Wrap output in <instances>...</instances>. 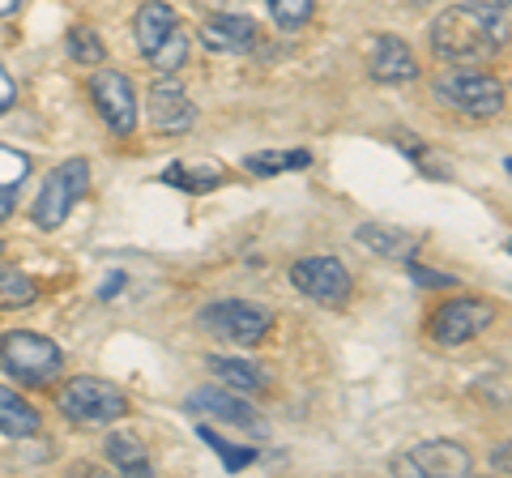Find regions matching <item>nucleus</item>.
<instances>
[{"instance_id":"f257e3e1","label":"nucleus","mask_w":512,"mask_h":478,"mask_svg":"<svg viewBox=\"0 0 512 478\" xmlns=\"http://www.w3.org/2000/svg\"><path fill=\"white\" fill-rule=\"evenodd\" d=\"M508 39V18L495 5H453L431 22V47L448 65H487Z\"/></svg>"},{"instance_id":"f03ea898","label":"nucleus","mask_w":512,"mask_h":478,"mask_svg":"<svg viewBox=\"0 0 512 478\" xmlns=\"http://www.w3.org/2000/svg\"><path fill=\"white\" fill-rule=\"evenodd\" d=\"M0 363L22 380V385H52L60 376V346L52 338H43V333H30V329H13L0 338Z\"/></svg>"},{"instance_id":"7ed1b4c3","label":"nucleus","mask_w":512,"mask_h":478,"mask_svg":"<svg viewBox=\"0 0 512 478\" xmlns=\"http://www.w3.org/2000/svg\"><path fill=\"white\" fill-rule=\"evenodd\" d=\"M60 410H64V419H73L82 427H103V423L124 419L128 402H124V393L116 385H107V380L77 376L60 389Z\"/></svg>"},{"instance_id":"20e7f679","label":"nucleus","mask_w":512,"mask_h":478,"mask_svg":"<svg viewBox=\"0 0 512 478\" xmlns=\"http://www.w3.org/2000/svg\"><path fill=\"white\" fill-rule=\"evenodd\" d=\"M86 188H90V163L86 158H69V163H60L52 171V180L43 184L39 201H35V222L43 231L60 227V222L69 218L73 205L86 197Z\"/></svg>"},{"instance_id":"39448f33","label":"nucleus","mask_w":512,"mask_h":478,"mask_svg":"<svg viewBox=\"0 0 512 478\" xmlns=\"http://www.w3.org/2000/svg\"><path fill=\"white\" fill-rule=\"evenodd\" d=\"M436 94L453 111H461V116H474V120H487V116H495V111L504 107V86L495 82V77H487V73H474V69L448 73L444 82L436 86Z\"/></svg>"},{"instance_id":"423d86ee","label":"nucleus","mask_w":512,"mask_h":478,"mask_svg":"<svg viewBox=\"0 0 512 478\" xmlns=\"http://www.w3.org/2000/svg\"><path fill=\"white\" fill-rule=\"evenodd\" d=\"M487 325H495L491 299H453V304H444L436 316H431V338L440 346H466Z\"/></svg>"},{"instance_id":"0eeeda50","label":"nucleus","mask_w":512,"mask_h":478,"mask_svg":"<svg viewBox=\"0 0 512 478\" xmlns=\"http://www.w3.org/2000/svg\"><path fill=\"white\" fill-rule=\"evenodd\" d=\"M90 94H94V107L99 116L107 120V129L116 137H128L137 129V94H133V82L116 69H99L90 77Z\"/></svg>"},{"instance_id":"6e6552de","label":"nucleus","mask_w":512,"mask_h":478,"mask_svg":"<svg viewBox=\"0 0 512 478\" xmlns=\"http://www.w3.org/2000/svg\"><path fill=\"white\" fill-rule=\"evenodd\" d=\"M291 282L316 304L338 308L350 299V269L338 257H303L291 265Z\"/></svg>"},{"instance_id":"1a4fd4ad","label":"nucleus","mask_w":512,"mask_h":478,"mask_svg":"<svg viewBox=\"0 0 512 478\" xmlns=\"http://www.w3.org/2000/svg\"><path fill=\"white\" fill-rule=\"evenodd\" d=\"M218 338H231L239 346H256L269 333V312L248 304V299H222V304H210L201 316Z\"/></svg>"},{"instance_id":"9d476101","label":"nucleus","mask_w":512,"mask_h":478,"mask_svg":"<svg viewBox=\"0 0 512 478\" xmlns=\"http://www.w3.org/2000/svg\"><path fill=\"white\" fill-rule=\"evenodd\" d=\"M397 474H436V478H461L470 474V453L453 440H427L419 449L393 461Z\"/></svg>"},{"instance_id":"9b49d317","label":"nucleus","mask_w":512,"mask_h":478,"mask_svg":"<svg viewBox=\"0 0 512 478\" xmlns=\"http://www.w3.org/2000/svg\"><path fill=\"white\" fill-rule=\"evenodd\" d=\"M192 120H197V107H192V99L175 82H158L150 90V124H154V133L180 137V133L192 129Z\"/></svg>"},{"instance_id":"f8f14e48","label":"nucleus","mask_w":512,"mask_h":478,"mask_svg":"<svg viewBox=\"0 0 512 478\" xmlns=\"http://www.w3.org/2000/svg\"><path fill=\"white\" fill-rule=\"evenodd\" d=\"M367 65H372L376 82H414V77H419V60H414L410 47L393 35L372 39V60H367Z\"/></svg>"},{"instance_id":"ddd939ff","label":"nucleus","mask_w":512,"mask_h":478,"mask_svg":"<svg viewBox=\"0 0 512 478\" xmlns=\"http://www.w3.org/2000/svg\"><path fill=\"white\" fill-rule=\"evenodd\" d=\"M201 43L210 47V52H222V56L248 52L256 43V22L244 18V13H222V18H210L201 26Z\"/></svg>"},{"instance_id":"4468645a","label":"nucleus","mask_w":512,"mask_h":478,"mask_svg":"<svg viewBox=\"0 0 512 478\" xmlns=\"http://www.w3.org/2000/svg\"><path fill=\"white\" fill-rule=\"evenodd\" d=\"M184 406H188L192 414H214V419L235 423V427H261L248 402H239V397L222 393V389H197V393H188Z\"/></svg>"},{"instance_id":"2eb2a0df","label":"nucleus","mask_w":512,"mask_h":478,"mask_svg":"<svg viewBox=\"0 0 512 478\" xmlns=\"http://www.w3.org/2000/svg\"><path fill=\"white\" fill-rule=\"evenodd\" d=\"M175 26H180V22H175V9L167 5V0H146V5H141L137 9V22H133V35H137V47H141V52H154V47L158 43H163L167 35H171V30Z\"/></svg>"},{"instance_id":"dca6fc26","label":"nucleus","mask_w":512,"mask_h":478,"mask_svg":"<svg viewBox=\"0 0 512 478\" xmlns=\"http://www.w3.org/2000/svg\"><path fill=\"white\" fill-rule=\"evenodd\" d=\"M355 235H359L372 252H380V257H393V261H410V257H414V248H419V235L380 227V222H363Z\"/></svg>"},{"instance_id":"f3484780","label":"nucleus","mask_w":512,"mask_h":478,"mask_svg":"<svg viewBox=\"0 0 512 478\" xmlns=\"http://www.w3.org/2000/svg\"><path fill=\"white\" fill-rule=\"evenodd\" d=\"M0 432L13 436V440H26V436L39 432V410L26 406L22 397L5 385H0Z\"/></svg>"},{"instance_id":"a211bd4d","label":"nucleus","mask_w":512,"mask_h":478,"mask_svg":"<svg viewBox=\"0 0 512 478\" xmlns=\"http://www.w3.org/2000/svg\"><path fill=\"white\" fill-rule=\"evenodd\" d=\"M107 457L111 466H120V474H150V457H146V444L137 436H107Z\"/></svg>"},{"instance_id":"6ab92c4d","label":"nucleus","mask_w":512,"mask_h":478,"mask_svg":"<svg viewBox=\"0 0 512 478\" xmlns=\"http://www.w3.org/2000/svg\"><path fill=\"white\" fill-rule=\"evenodd\" d=\"M312 163L308 150H265V154H248L244 167L252 175H278V171H303Z\"/></svg>"},{"instance_id":"aec40b11","label":"nucleus","mask_w":512,"mask_h":478,"mask_svg":"<svg viewBox=\"0 0 512 478\" xmlns=\"http://www.w3.org/2000/svg\"><path fill=\"white\" fill-rule=\"evenodd\" d=\"M39 299V282L26 278L22 269L0 265V308H30Z\"/></svg>"},{"instance_id":"412c9836","label":"nucleus","mask_w":512,"mask_h":478,"mask_svg":"<svg viewBox=\"0 0 512 478\" xmlns=\"http://www.w3.org/2000/svg\"><path fill=\"white\" fill-rule=\"evenodd\" d=\"M188 52H192V43H188V30H180V26H175L171 35H167V39H163V43H158L154 52H150V60H154V69H158V73H163V77H171V73H180V69L188 65Z\"/></svg>"},{"instance_id":"4be33fe9","label":"nucleus","mask_w":512,"mask_h":478,"mask_svg":"<svg viewBox=\"0 0 512 478\" xmlns=\"http://www.w3.org/2000/svg\"><path fill=\"white\" fill-rule=\"evenodd\" d=\"M64 47H69V56L77 60V65H103L107 60V47L99 39V30H90V26H73Z\"/></svg>"},{"instance_id":"5701e85b","label":"nucleus","mask_w":512,"mask_h":478,"mask_svg":"<svg viewBox=\"0 0 512 478\" xmlns=\"http://www.w3.org/2000/svg\"><path fill=\"white\" fill-rule=\"evenodd\" d=\"M210 368L227 389H265V376L244 359H210Z\"/></svg>"},{"instance_id":"b1692460","label":"nucleus","mask_w":512,"mask_h":478,"mask_svg":"<svg viewBox=\"0 0 512 478\" xmlns=\"http://www.w3.org/2000/svg\"><path fill=\"white\" fill-rule=\"evenodd\" d=\"M163 180L175 184V188H184V193H210L222 175H218V167H184V163H175Z\"/></svg>"},{"instance_id":"393cba45","label":"nucleus","mask_w":512,"mask_h":478,"mask_svg":"<svg viewBox=\"0 0 512 478\" xmlns=\"http://www.w3.org/2000/svg\"><path fill=\"white\" fill-rule=\"evenodd\" d=\"M201 440L222 457V466H227L231 474H239L244 466H252V461H256V449H235V444H227L218 432H210V427H201Z\"/></svg>"},{"instance_id":"a878e982","label":"nucleus","mask_w":512,"mask_h":478,"mask_svg":"<svg viewBox=\"0 0 512 478\" xmlns=\"http://www.w3.org/2000/svg\"><path fill=\"white\" fill-rule=\"evenodd\" d=\"M269 13H274V22L282 30H299L303 22L312 18V9H316V0H265Z\"/></svg>"},{"instance_id":"bb28decb","label":"nucleus","mask_w":512,"mask_h":478,"mask_svg":"<svg viewBox=\"0 0 512 478\" xmlns=\"http://www.w3.org/2000/svg\"><path fill=\"white\" fill-rule=\"evenodd\" d=\"M30 175V158L18 154V150H9V146H0V188H18L22 180Z\"/></svg>"},{"instance_id":"cd10ccee","label":"nucleus","mask_w":512,"mask_h":478,"mask_svg":"<svg viewBox=\"0 0 512 478\" xmlns=\"http://www.w3.org/2000/svg\"><path fill=\"white\" fill-rule=\"evenodd\" d=\"M414 269V282L419 286H453L457 278H448V274H431V269H423V265H410Z\"/></svg>"},{"instance_id":"c85d7f7f","label":"nucleus","mask_w":512,"mask_h":478,"mask_svg":"<svg viewBox=\"0 0 512 478\" xmlns=\"http://www.w3.org/2000/svg\"><path fill=\"white\" fill-rule=\"evenodd\" d=\"M13 99H18V86H13V77L0 69V111H9L13 107Z\"/></svg>"},{"instance_id":"c756f323","label":"nucleus","mask_w":512,"mask_h":478,"mask_svg":"<svg viewBox=\"0 0 512 478\" xmlns=\"http://www.w3.org/2000/svg\"><path fill=\"white\" fill-rule=\"evenodd\" d=\"M13 214V193H9V188H0V222H5Z\"/></svg>"},{"instance_id":"7c9ffc66","label":"nucleus","mask_w":512,"mask_h":478,"mask_svg":"<svg viewBox=\"0 0 512 478\" xmlns=\"http://www.w3.org/2000/svg\"><path fill=\"white\" fill-rule=\"evenodd\" d=\"M18 5H22V0H0V18H5V13H13Z\"/></svg>"},{"instance_id":"2f4dec72","label":"nucleus","mask_w":512,"mask_h":478,"mask_svg":"<svg viewBox=\"0 0 512 478\" xmlns=\"http://www.w3.org/2000/svg\"><path fill=\"white\" fill-rule=\"evenodd\" d=\"M0 252H5V244H0Z\"/></svg>"}]
</instances>
